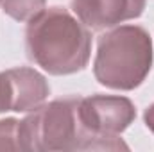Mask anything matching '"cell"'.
Instances as JSON below:
<instances>
[{"instance_id": "6da1fadb", "label": "cell", "mask_w": 154, "mask_h": 152, "mask_svg": "<svg viewBox=\"0 0 154 152\" xmlns=\"http://www.w3.org/2000/svg\"><path fill=\"white\" fill-rule=\"evenodd\" d=\"M27 57L50 75L82 72L91 57L90 29L61 5L45 7L25 29Z\"/></svg>"}, {"instance_id": "7a4b0ae2", "label": "cell", "mask_w": 154, "mask_h": 152, "mask_svg": "<svg viewBox=\"0 0 154 152\" xmlns=\"http://www.w3.org/2000/svg\"><path fill=\"white\" fill-rule=\"evenodd\" d=\"M81 97H65L43 102L29 111L18 127L20 150H118L129 149L118 136H97L88 132L79 120Z\"/></svg>"}, {"instance_id": "3957f363", "label": "cell", "mask_w": 154, "mask_h": 152, "mask_svg": "<svg viewBox=\"0 0 154 152\" xmlns=\"http://www.w3.org/2000/svg\"><path fill=\"white\" fill-rule=\"evenodd\" d=\"M152 61L151 34L140 25H118L97 41L93 75L109 90L133 91L151 74Z\"/></svg>"}, {"instance_id": "277c9868", "label": "cell", "mask_w": 154, "mask_h": 152, "mask_svg": "<svg viewBox=\"0 0 154 152\" xmlns=\"http://www.w3.org/2000/svg\"><path fill=\"white\" fill-rule=\"evenodd\" d=\"M136 118V108L127 97L91 95L81 97L79 120L82 127L97 136H120Z\"/></svg>"}, {"instance_id": "5b68a950", "label": "cell", "mask_w": 154, "mask_h": 152, "mask_svg": "<svg viewBox=\"0 0 154 152\" xmlns=\"http://www.w3.org/2000/svg\"><path fill=\"white\" fill-rule=\"evenodd\" d=\"M50 95L47 77L29 66L0 72V108L2 113H29L39 108Z\"/></svg>"}, {"instance_id": "8992f818", "label": "cell", "mask_w": 154, "mask_h": 152, "mask_svg": "<svg viewBox=\"0 0 154 152\" xmlns=\"http://www.w3.org/2000/svg\"><path fill=\"white\" fill-rule=\"evenodd\" d=\"M70 5L90 31L102 32L140 18L147 0H72Z\"/></svg>"}, {"instance_id": "52a82bcc", "label": "cell", "mask_w": 154, "mask_h": 152, "mask_svg": "<svg viewBox=\"0 0 154 152\" xmlns=\"http://www.w3.org/2000/svg\"><path fill=\"white\" fill-rule=\"evenodd\" d=\"M0 7L14 22L27 23L47 7V0H0Z\"/></svg>"}, {"instance_id": "ba28073f", "label": "cell", "mask_w": 154, "mask_h": 152, "mask_svg": "<svg viewBox=\"0 0 154 152\" xmlns=\"http://www.w3.org/2000/svg\"><path fill=\"white\" fill-rule=\"evenodd\" d=\"M18 127H20L18 118L0 120V150H20Z\"/></svg>"}, {"instance_id": "9c48e42d", "label": "cell", "mask_w": 154, "mask_h": 152, "mask_svg": "<svg viewBox=\"0 0 154 152\" xmlns=\"http://www.w3.org/2000/svg\"><path fill=\"white\" fill-rule=\"evenodd\" d=\"M143 122H145L147 129L154 134V104H151V106L145 109V113H143Z\"/></svg>"}, {"instance_id": "30bf717a", "label": "cell", "mask_w": 154, "mask_h": 152, "mask_svg": "<svg viewBox=\"0 0 154 152\" xmlns=\"http://www.w3.org/2000/svg\"><path fill=\"white\" fill-rule=\"evenodd\" d=\"M0 113H2V108H0Z\"/></svg>"}]
</instances>
